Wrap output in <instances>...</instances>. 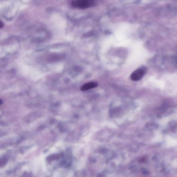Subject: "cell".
Wrapping results in <instances>:
<instances>
[{
  "mask_svg": "<svg viewBox=\"0 0 177 177\" xmlns=\"http://www.w3.org/2000/svg\"><path fill=\"white\" fill-rule=\"evenodd\" d=\"M98 84L96 82H92L84 84L81 87V90L82 91L92 89L98 87Z\"/></svg>",
  "mask_w": 177,
  "mask_h": 177,
  "instance_id": "cell-3",
  "label": "cell"
},
{
  "mask_svg": "<svg viewBox=\"0 0 177 177\" xmlns=\"http://www.w3.org/2000/svg\"><path fill=\"white\" fill-rule=\"evenodd\" d=\"M96 4L95 1L92 0H78L72 2V5L74 7L80 9L93 7Z\"/></svg>",
  "mask_w": 177,
  "mask_h": 177,
  "instance_id": "cell-1",
  "label": "cell"
},
{
  "mask_svg": "<svg viewBox=\"0 0 177 177\" xmlns=\"http://www.w3.org/2000/svg\"><path fill=\"white\" fill-rule=\"evenodd\" d=\"M176 63L177 64V56H176Z\"/></svg>",
  "mask_w": 177,
  "mask_h": 177,
  "instance_id": "cell-4",
  "label": "cell"
},
{
  "mask_svg": "<svg viewBox=\"0 0 177 177\" xmlns=\"http://www.w3.org/2000/svg\"><path fill=\"white\" fill-rule=\"evenodd\" d=\"M147 72V68L144 66H141L132 73L130 78L132 81H138L143 78Z\"/></svg>",
  "mask_w": 177,
  "mask_h": 177,
  "instance_id": "cell-2",
  "label": "cell"
}]
</instances>
